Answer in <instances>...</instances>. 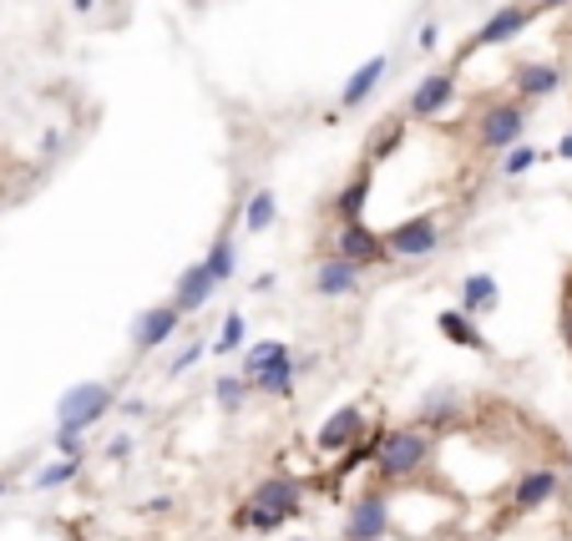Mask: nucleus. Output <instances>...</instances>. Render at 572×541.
Here are the masks:
<instances>
[{
    "instance_id": "nucleus-32",
    "label": "nucleus",
    "mask_w": 572,
    "mask_h": 541,
    "mask_svg": "<svg viewBox=\"0 0 572 541\" xmlns=\"http://www.w3.org/2000/svg\"><path fill=\"white\" fill-rule=\"evenodd\" d=\"M127 456H133V436H117L107 446V461H127Z\"/></svg>"
},
{
    "instance_id": "nucleus-2",
    "label": "nucleus",
    "mask_w": 572,
    "mask_h": 541,
    "mask_svg": "<svg viewBox=\"0 0 572 541\" xmlns=\"http://www.w3.org/2000/svg\"><path fill=\"white\" fill-rule=\"evenodd\" d=\"M527 127H533V102H522V96H496V102H481L471 133H477L481 152H512L517 142H527Z\"/></svg>"
},
{
    "instance_id": "nucleus-22",
    "label": "nucleus",
    "mask_w": 572,
    "mask_h": 541,
    "mask_svg": "<svg viewBox=\"0 0 572 541\" xmlns=\"http://www.w3.org/2000/svg\"><path fill=\"white\" fill-rule=\"evenodd\" d=\"M456 415H461V395H456V390H431V395L421 400V410H415V425H426V430H446Z\"/></svg>"
},
{
    "instance_id": "nucleus-16",
    "label": "nucleus",
    "mask_w": 572,
    "mask_h": 541,
    "mask_svg": "<svg viewBox=\"0 0 572 541\" xmlns=\"http://www.w3.org/2000/svg\"><path fill=\"white\" fill-rule=\"evenodd\" d=\"M375 193V162H365L359 172H350V183L334 193L330 212H334V223H355V218H365V203H370Z\"/></svg>"
},
{
    "instance_id": "nucleus-23",
    "label": "nucleus",
    "mask_w": 572,
    "mask_h": 541,
    "mask_svg": "<svg viewBox=\"0 0 572 541\" xmlns=\"http://www.w3.org/2000/svg\"><path fill=\"white\" fill-rule=\"evenodd\" d=\"M239 218H243V233H268L274 218H279V198H274V187H253L249 203L239 208Z\"/></svg>"
},
{
    "instance_id": "nucleus-35",
    "label": "nucleus",
    "mask_w": 572,
    "mask_h": 541,
    "mask_svg": "<svg viewBox=\"0 0 572 541\" xmlns=\"http://www.w3.org/2000/svg\"><path fill=\"white\" fill-rule=\"evenodd\" d=\"M533 5H537V11H568V5H572V0H533Z\"/></svg>"
},
{
    "instance_id": "nucleus-29",
    "label": "nucleus",
    "mask_w": 572,
    "mask_h": 541,
    "mask_svg": "<svg viewBox=\"0 0 572 541\" xmlns=\"http://www.w3.org/2000/svg\"><path fill=\"white\" fill-rule=\"evenodd\" d=\"M243 334H249V319H243V309H228L224 330H218V339H214V355H233V349H243Z\"/></svg>"
},
{
    "instance_id": "nucleus-7",
    "label": "nucleus",
    "mask_w": 572,
    "mask_h": 541,
    "mask_svg": "<svg viewBox=\"0 0 572 541\" xmlns=\"http://www.w3.org/2000/svg\"><path fill=\"white\" fill-rule=\"evenodd\" d=\"M183 309L173 304V299H162V304H147L142 314L133 319V355H152V349H162V344H173L178 330H183Z\"/></svg>"
},
{
    "instance_id": "nucleus-3",
    "label": "nucleus",
    "mask_w": 572,
    "mask_h": 541,
    "mask_svg": "<svg viewBox=\"0 0 572 541\" xmlns=\"http://www.w3.org/2000/svg\"><path fill=\"white\" fill-rule=\"evenodd\" d=\"M112 405H117V390H112L107 380H81V384H71L67 395L56 400V425L87 436L96 421H107Z\"/></svg>"
},
{
    "instance_id": "nucleus-18",
    "label": "nucleus",
    "mask_w": 572,
    "mask_h": 541,
    "mask_svg": "<svg viewBox=\"0 0 572 541\" xmlns=\"http://www.w3.org/2000/svg\"><path fill=\"white\" fill-rule=\"evenodd\" d=\"M436 330H441V339L456 344V349L487 355V334L477 330V319L466 314V309H441V314H436Z\"/></svg>"
},
{
    "instance_id": "nucleus-6",
    "label": "nucleus",
    "mask_w": 572,
    "mask_h": 541,
    "mask_svg": "<svg viewBox=\"0 0 572 541\" xmlns=\"http://www.w3.org/2000/svg\"><path fill=\"white\" fill-rule=\"evenodd\" d=\"M345 541H386L390 537V491L386 486H365L350 502L345 527H340Z\"/></svg>"
},
{
    "instance_id": "nucleus-5",
    "label": "nucleus",
    "mask_w": 572,
    "mask_h": 541,
    "mask_svg": "<svg viewBox=\"0 0 572 541\" xmlns=\"http://www.w3.org/2000/svg\"><path fill=\"white\" fill-rule=\"evenodd\" d=\"M330 253H340V258H350V264H359L365 274L370 268H390L396 264V253H390V238L386 233H375L365 218H355V223H340L334 228V249Z\"/></svg>"
},
{
    "instance_id": "nucleus-10",
    "label": "nucleus",
    "mask_w": 572,
    "mask_h": 541,
    "mask_svg": "<svg viewBox=\"0 0 572 541\" xmlns=\"http://www.w3.org/2000/svg\"><path fill=\"white\" fill-rule=\"evenodd\" d=\"M249 502L274 511L279 521H294V516L305 511V481H294V475H264V481L249 491Z\"/></svg>"
},
{
    "instance_id": "nucleus-37",
    "label": "nucleus",
    "mask_w": 572,
    "mask_h": 541,
    "mask_svg": "<svg viewBox=\"0 0 572 541\" xmlns=\"http://www.w3.org/2000/svg\"><path fill=\"white\" fill-rule=\"evenodd\" d=\"M71 11H77V15H87V11H96V0H71Z\"/></svg>"
},
{
    "instance_id": "nucleus-25",
    "label": "nucleus",
    "mask_w": 572,
    "mask_h": 541,
    "mask_svg": "<svg viewBox=\"0 0 572 541\" xmlns=\"http://www.w3.org/2000/svg\"><path fill=\"white\" fill-rule=\"evenodd\" d=\"M400 142H405V112L375 127V137H370V162H386V158H390V152H396Z\"/></svg>"
},
{
    "instance_id": "nucleus-33",
    "label": "nucleus",
    "mask_w": 572,
    "mask_h": 541,
    "mask_svg": "<svg viewBox=\"0 0 572 541\" xmlns=\"http://www.w3.org/2000/svg\"><path fill=\"white\" fill-rule=\"evenodd\" d=\"M415 41H421V51H436L441 26H436V21H426V26H421V36H415Z\"/></svg>"
},
{
    "instance_id": "nucleus-30",
    "label": "nucleus",
    "mask_w": 572,
    "mask_h": 541,
    "mask_svg": "<svg viewBox=\"0 0 572 541\" xmlns=\"http://www.w3.org/2000/svg\"><path fill=\"white\" fill-rule=\"evenodd\" d=\"M558 339H562V349L572 355V274L562 278V299H558Z\"/></svg>"
},
{
    "instance_id": "nucleus-1",
    "label": "nucleus",
    "mask_w": 572,
    "mask_h": 541,
    "mask_svg": "<svg viewBox=\"0 0 572 541\" xmlns=\"http://www.w3.org/2000/svg\"><path fill=\"white\" fill-rule=\"evenodd\" d=\"M431 456H436V440L426 425H390L386 446L375 456V475H380V486H411L431 471Z\"/></svg>"
},
{
    "instance_id": "nucleus-28",
    "label": "nucleus",
    "mask_w": 572,
    "mask_h": 541,
    "mask_svg": "<svg viewBox=\"0 0 572 541\" xmlns=\"http://www.w3.org/2000/svg\"><path fill=\"white\" fill-rule=\"evenodd\" d=\"M537 162H542V152H537L533 142H517L512 152H502V177L506 183H517V177H527Z\"/></svg>"
},
{
    "instance_id": "nucleus-21",
    "label": "nucleus",
    "mask_w": 572,
    "mask_h": 541,
    "mask_svg": "<svg viewBox=\"0 0 572 541\" xmlns=\"http://www.w3.org/2000/svg\"><path fill=\"white\" fill-rule=\"evenodd\" d=\"M203 264L214 268L218 284H228V278L239 274V238H233V218H228V223L218 228V238L208 243V253H203Z\"/></svg>"
},
{
    "instance_id": "nucleus-17",
    "label": "nucleus",
    "mask_w": 572,
    "mask_h": 541,
    "mask_svg": "<svg viewBox=\"0 0 572 541\" xmlns=\"http://www.w3.org/2000/svg\"><path fill=\"white\" fill-rule=\"evenodd\" d=\"M512 87H517L522 102H547V96L562 92V67H552V61H522Z\"/></svg>"
},
{
    "instance_id": "nucleus-27",
    "label": "nucleus",
    "mask_w": 572,
    "mask_h": 541,
    "mask_svg": "<svg viewBox=\"0 0 572 541\" xmlns=\"http://www.w3.org/2000/svg\"><path fill=\"white\" fill-rule=\"evenodd\" d=\"M81 461H87V456H67V461L41 465V471H36V491H56V486H67V481H77Z\"/></svg>"
},
{
    "instance_id": "nucleus-20",
    "label": "nucleus",
    "mask_w": 572,
    "mask_h": 541,
    "mask_svg": "<svg viewBox=\"0 0 572 541\" xmlns=\"http://www.w3.org/2000/svg\"><path fill=\"white\" fill-rule=\"evenodd\" d=\"M461 309L471 319L496 314V309H502V284H496L492 274H466L461 278Z\"/></svg>"
},
{
    "instance_id": "nucleus-31",
    "label": "nucleus",
    "mask_w": 572,
    "mask_h": 541,
    "mask_svg": "<svg viewBox=\"0 0 572 541\" xmlns=\"http://www.w3.org/2000/svg\"><path fill=\"white\" fill-rule=\"evenodd\" d=\"M208 349H214V344H203V339H193V344H183V349H178L173 355V365H168V375H183L187 365H198L203 355H208Z\"/></svg>"
},
{
    "instance_id": "nucleus-12",
    "label": "nucleus",
    "mask_w": 572,
    "mask_h": 541,
    "mask_svg": "<svg viewBox=\"0 0 572 541\" xmlns=\"http://www.w3.org/2000/svg\"><path fill=\"white\" fill-rule=\"evenodd\" d=\"M218 289H224V284H218L214 268H208V264L198 258V264H187L183 274H178V284H173V304L183 309V314H203V309L214 304V293H218Z\"/></svg>"
},
{
    "instance_id": "nucleus-9",
    "label": "nucleus",
    "mask_w": 572,
    "mask_h": 541,
    "mask_svg": "<svg viewBox=\"0 0 572 541\" xmlns=\"http://www.w3.org/2000/svg\"><path fill=\"white\" fill-rule=\"evenodd\" d=\"M537 5L533 0H512V5H502V11H492L487 21H481V31H477V46L487 51V46H512V41L522 36L527 26H537Z\"/></svg>"
},
{
    "instance_id": "nucleus-36",
    "label": "nucleus",
    "mask_w": 572,
    "mask_h": 541,
    "mask_svg": "<svg viewBox=\"0 0 572 541\" xmlns=\"http://www.w3.org/2000/svg\"><path fill=\"white\" fill-rule=\"evenodd\" d=\"M558 158H562V162H572V133L558 142Z\"/></svg>"
},
{
    "instance_id": "nucleus-19",
    "label": "nucleus",
    "mask_w": 572,
    "mask_h": 541,
    "mask_svg": "<svg viewBox=\"0 0 572 541\" xmlns=\"http://www.w3.org/2000/svg\"><path fill=\"white\" fill-rule=\"evenodd\" d=\"M249 384L259 395H274V400H294V384H299V359L284 355L274 365H264L259 375H249Z\"/></svg>"
},
{
    "instance_id": "nucleus-38",
    "label": "nucleus",
    "mask_w": 572,
    "mask_h": 541,
    "mask_svg": "<svg viewBox=\"0 0 572 541\" xmlns=\"http://www.w3.org/2000/svg\"><path fill=\"white\" fill-rule=\"evenodd\" d=\"M0 496H5V475H0Z\"/></svg>"
},
{
    "instance_id": "nucleus-24",
    "label": "nucleus",
    "mask_w": 572,
    "mask_h": 541,
    "mask_svg": "<svg viewBox=\"0 0 572 541\" xmlns=\"http://www.w3.org/2000/svg\"><path fill=\"white\" fill-rule=\"evenodd\" d=\"M249 395H253V384L243 380V375H218V380H214V400H218L224 415H243Z\"/></svg>"
},
{
    "instance_id": "nucleus-11",
    "label": "nucleus",
    "mask_w": 572,
    "mask_h": 541,
    "mask_svg": "<svg viewBox=\"0 0 572 541\" xmlns=\"http://www.w3.org/2000/svg\"><path fill=\"white\" fill-rule=\"evenodd\" d=\"M365 289V268L340 258V253H324L320 264H314V293L320 299H355Z\"/></svg>"
},
{
    "instance_id": "nucleus-15",
    "label": "nucleus",
    "mask_w": 572,
    "mask_h": 541,
    "mask_svg": "<svg viewBox=\"0 0 572 541\" xmlns=\"http://www.w3.org/2000/svg\"><path fill=\"white\" fill-rule=\"evenodd\" d=\"M386 71H390V56H370L365 67H355V71H350V81H345V87H340V112H359V106H365L375 92H380V81H386Z\"/></svg>"
},
{
    "instance_id": "nucleus-14",
    "label": "nucleus",
    "mask_w": 572,
    "mask_h": 541,
    "mask_svg": "<svg viewBox=\"0 0 572 541\" xmlns=\"http://www.w3.org/2000/svg\"><path fill=\"white\" fill-rule=\"evenodd\" d=\"M558 491H562V475L552 471V465H533V471L517 475V486H512V506H517V511H542Z\"/></svg>"
},
{
    "instance_id": "nucleus-4",
    "label": "nucleus",
    "mask_w": 572,
    "mask_h": 541,
    "mask_svg": "<svg viewBox=\"0 0 572 541\" xmlns=\"http://www.w3.org/2000/svg\"><path fill=\"white\" fill-rule=\"evenodd\" d=\"M390 253H396V264H426V258H436L441 243H446V233H441L436 212H415V218H400L396 228H390Z\"/></svg>"
},
{
    "instance_id": "nucleus-26",
    "label": "nucleus",
    "mask_w": 572,
    "mask_h": 541,
    "mask_svg": "<svg viewBox=\"0 0 572 541\" xmlns=\"http://www.w3.org/2000/svg\"><path fill=\"white\" fill-rule=\"evenodd\" d=\"M284 355H294L284 339H259V344H249V349H243V380H249V375H259L264 365H274V359H284Z\"/></svg>"
},
{
    "instance_id": "nucleus-13",
    "label": "nucleus",
    "mask_w": 572,
    "mask_h": 541,
    "mask_svg": "<svg viewBox=\"0 0 572 541\" xmlns=\"http://www.w3.org/2000/svg\"><path fill=\"white\" fill-rule=\"evenodd\" d=\"M359 436H365V405H340L330 421L320 425L314 446H320V456H340V450H350Z\"/></svg>"
},
{
    "instance_id": "nucleus-34",
    "label": "nucleus",
    "mask_w": 572,
    "mask_h": 541,
    "mask_svg": "<svg viewBox=\"0 0 572 541\" xmlns=\"http://www.w3.org/2000/svg\"><path fill=\"white\" fill-rule=\"evenodd\" d=\"M41 152H46V158H56V152H61V133H46V142H41Z\"/></svg>"
},
{
    "instance_id": "nucleus-8",
    "label": "nucleus",
    "mask_w": 572,
    "mask_h": 541,
    "mask_svg": "<svg viewBox=\"0 0 572 541\" xmlns=\"http://www.w3.org/2000/svg\"><path fill=\"white\" fill-rule=\"evenodd\" d=\"M451 102H456V71H431L405 96V122H436Z\"/></svg>"
}]
</instances>
